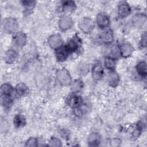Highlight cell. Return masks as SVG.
Here are the masks:
<instances>
[{
    "mask_svg": "<svg viewBox=\"0 0 147 147\" xmlns=\"http://www.w3.org/2000/svg\"><path fill=\"white\" fill-rule=\"evenodd\" d=\"M56 77L59 82L63 86H67L71 82L69 73L65 68L59 69L56 73Z\"/></svg>",
    "mask_w": 147,
    "mask_h": 147,
    "instance_id": "cell-1",
    "label": "cell"
},
{
    "mask_svg": "<svg viewBox=\"0 0 147 147\" xmlns=\"http://www.w3.org/2000/svg\"><path fill=\"white\" fill-rule=\"evenodd\" d=\"M3 26L5 31L7 33H13L17 30L18 24L13 18H6L3 20Z\"/></svg>",
    "mask_w": 147,
    "mask_h": 147,
    "instance_id": "cell-2",
    "label": "cell"
},
{
    "mask_svg": "<svg viewBox=\"0 0 147 147\" xmlns=\"http://www.w3.org/2000/svg\"><path fill=\"white\" fill-rule=\"evenodd\" d=\"M79 27L84 33H89L94 29V24L91 19L84 18L80 21L79 23Z\"/></svg>",
    "mask_w": 147,
    "mask_h": 147,
    "instance_id": "cell-3",
    "label": "cell"
},
{
    "mask_svg": "<svg viewBox=\"0 0 147 147\" xmlns=\"http://www.w3.org/2000/svg\"><path fill=\"white\" fill-rule=\"evenodd\" d=\"M48 42L51 48L53 49H57L62 45L63 40L60 35L54 34L49 37Z\"/></svg>",
    "mask_w": 147,
    "mask_h": 147,
    "instance_id": "cell-4",
    "label": "cell"
},
{
    "mask_svg": "<svg viewBox=\"0 0 147 147\" xmlns=\"http://www.w3.org/2000/svg\"><path fill=\"white\" fill-rule=\"evenodd\" d=\"M73 23V21L71 17L68 16H64L59 20V25L61 29L65 30L71 28Z\"/></svg>",
    "mask_w": 147,
    "mask_h": 147,
    "instance_id": "cell-5",
    "label": "cell"
},
{
    "mask_svg": "<svg viewBox=\"0 0 147 147\" xmlns=\"http://www.w3.org/2000/svg\"><path fill=\"white\" fill-rule=\"evenodd\" d=\"M130 7L126 2H121L118 6V14L121 17H127L130 13Z\"/></svg>",
    "mask_w": 147,
    "mask_h": 147,
    "instance_id": "cell-6",
    "label": "cell"
},
{
    "mask_svg": "<svg viewBox=\"0 0 147 147\" xmlns=\"http://www.w3.org/2000/svg\"><path fill=\"white\" fill-rule=\"evenodd\" d=\"M96 22L100 28L107 27L110 24L109 17L104 13H99L96 17Z\"/></svg>",
    "mask_w": 147,
    "mask_h": 147,
    "instance_id": "cell-7",
    "label": "cell"
},
{
    "mask_svg": "<svg viewBox=\"0 0 147 147\" xmlns=\"http://www.w3.org/2000/svg\"><path fill=\"white\" fill-rule=\"evenodd\" d=\"M134 51V48L129 43H124L121 45L119 52L121 55L125 57L130 56Z\"/></svg>",
    "mask_w": 147,
    "mask_h": 147,
    "instance_id": "cell-8",
    "label": "cell"
},
{
    "mask_svg": "<svg viewBox=\"0 0 147 147\" xmlns=\"http://www.w3.org/2000/svg\"><path fill=\"white\" fill-rule=\"evenodd\" d=\"M14 42L18 47H23L26 42V36L22 32H18L14 36Z\"/></svg>",
    "mask_w": 147,
    "mask_h": 147,
    "instance_id": "cell-9",
    "label": "cell"
},
{
    "mask_svg": "<svg viewBox=\"0 0 147 147\" xmlns=\"http://www.w3.org/2000/svg\"><path fill=\"white\" fill-rule=\"evenodd\" d=\"M146 21V17L145 15L142 14H136L133 17V24L138 28H141L143 26Z\"/></svg>",
    "mask_w": 147,
    "mask_h": 147,
    "instance_id": "cell-10",
    "label": "cell"
},
{
    "mask_svg": "<svg viewBox=\"0 0 147 147\" xmlns=\"http://www.w3.org/2000/svg\"><path fill=\"white\" fill-rule=\"evenodd\" d=\"M107 82L110 86L113 87H116L119 82V75L115 72L109 73L107 75Z\"/></svg>",
    "mask_w": 147,
    "mask_h": 147,
    "instance_id": "cell-11",
    "label": "cell"
},
{
    "mask_svg": "<svg viewBox=\"0 0 147 147\" xmlns=\"http://www.w3.org/2000/svg\"><path fill=\"white\" fill-rule=\"evenodd\" d=\"M68 51L66 47H60L57 48L56 52V56L57 59L60 61H64L68 57Z\"/></svg>",
    "mask_w": 147,
    "mask_h": 147,
    "instance_id": "cell-12",
    "label": "cell"
},
{
    "mask_svg": "<svg viewBox=\"0 0 147 147\" xmlns=\"http://www.w3.org/2000/svg\"><path fill=\"white\" fill-rule=\"evenodd\" d=\"M100 40L105 43L108 44L112 42L113 40V34L111 30H106L100 35Z\"/></svg>",
    "mask_w": 147,
    "mask_h": 147,
    "instance_id": "cell-13",
    "label": "cell"
},
{
    "mask_svg": "<svg viewBox=\"0 0 147 147\" xmlns=\"http://www.w3.org/2000/svg\"><path fill=\"white\" fill-rule=\"evenodd\" d=\"M18 57L17 53L11 49L8 50L5 55V60L7 63L11 64L14 63Z\"/></svg>",
    "mask_w": 147,
    "mask_h": 147,
    "instance_id": "cell-14",
    "label": "cell"
},
{
    "mask_svg": "<svg viewBox=\"0 0 147 147\" xmlns=\"http://www.w3.org/2000/svg\"><path fill=\"white\" fill-rule=\"evenodd\" d=\"M92 77L95 80H98L100 79L103 74V68L100 65H95L92 71Z\"/></svg>",
    "mask_w": 147,
    "mask_h": 147,
    "instance_id": "cell-15",
    "label": "cell"
},
{
    "mask_svg": "<svg viewBox=\"0 0 147 147\" xmlns=\"http://www.w3.org/2000/svg\"><path fill=\"white\" fill-rule=\"evenodd\" d=\"M68 105L73 108H78L81 105L82 103V99L80 96L74 95L69 98L68 100Z\"/></svg>",
    "mask_w": 147,
    "mask_h": 147,
    "instance_id": "cell-16",
    "label": "cell"
},
{
    "mask_svg": "<svg viewBox=\"0 0 147 147\" xmlns=\"http://www.w3.org/2000/svg\"><path fill=\"white\" fill-rule=\"evenodd\" d=\"M100 142V136L98 133H91L88 137V142L91 146H96Z\"/></svg>",
    "mask_w": 147,
    "mask_h": 147,
    "instance_id": "cell-17",
    "label": "cell"
},
{
    "mask_svg": "<svg viewBox=\"0 0 147 147\" xmlns=\"http://www.w3.org/2000/svg\"><path fill=\"white\" fill-rule=\"evenodd\" d=\"M63 11L65 13H71L74 11L76 9L75 3L72 1H65L63 3Z\"/></svg>",
    "mask_w": 147,
    "mask_h": 147,
    "instance_id": "cell-18",
    "label": "cell"
},
{
    "mask_svg": "<svg viewBox=\"0 0 147 147\" xmlns=\"http://www.w3.org/2000/svg\"><path fill=\"white\" fill-rule=\"evenodd\" d=\"M14 124L17 127L24 126L26 123V120L24 116L20 114L16 115L14 118Z\"/></svg>",
    "mask_w": 147,
    "mask_h": 147,
    "instance_id": "cell-19",
    "label": "cell"
},
{
    "mask_svg": "<svg viewBox=\"0 0 147 147\" xmlns=\"http://www.w3.org/2000/svg\"><path fill=\"white\" fill-rule=\"evenodd\" d=\"M79 47V43L76 39L72 38L71 40L67 44V45H65V47L67 49L68 51V52H74Z\"/></svg>",
    "mask_w": 147,
    "mask_h": 147,
    "instance_id": "cell-20",
    "label": "cell"
},
{
    "mask_svg": "<svg viewBox=\"0 0 147 147\" xmlns=\"http://www.w3.org/2000/svg\"><path fill=\"white\" fill-rule=\"evenodd\" d=\"M137 72L142 75V76H145L146 75V63L145 61L140 62L136 67Z\"/></svg>",
    "mask_w": 147,
    "mask_h": 147,
    "instance_id": "cell-21",
    "label": "cell"
},
{
    "mask_svg": "<svg viewBox=\"0 0 147 147\" xmlns=\"http://www.w3.org/2000/svg\"><path fill=\"white\" fill-rule=\"evenodd\" d=\"M83 87V82L80 80H76L72 84L71 90L73 92H77L80 91L82 89Z\"/></svg>",
    "mask_w": 147,
    "mask_h": 147,
    "instance_id": "cell-22",
    "label": "cell"
},
{
    "mask_svg": "<svg viewBox=\"0 0 147 147\" xmlns=\"http://www.w3.org/2000/svg\"><path fill=\"white\" fill-rule=\"evenodd\" d=\"M1 92L4 95L9 96L13 92V87L9 84H3L1 86Z\"/></svg>",
    "mask_w": 147,
    "mask_h": 147,
    "instance_id": "cell-23",
    "label": "cell"
},
{
    "mask_svg": "<svg viewBox=\"0 0 147 147\" xmlns=\"http://www.w3.org/2000/svg\"><path fill=\"white\" fill-rule=\"evenodd\" d=\"M105 65L106 68L109 69H113L114 68L115 65V61L112 57H106L105 60Z\"/></svg>",
    "mask_w": 147,
    "mask_h": 147,
    "instance_id": "cell-24",
    "label": "cell"
},
{
    "mask_svg": "<svg viewBox=\"0 0 147 147\" xmlns=\"http://www.w3.org/2000/svg\"><path fill=\"white\" fill-rule=\"evenodd\" d=\"M27 90V86L24 83H20L16 87V91L17 93L20 95H24L26 92Z\"/></svg>",
    "mask_w": 147,
    "mask_h": 147,
    "instance_id": "cell-25",
    "label": "cell"
},
{
    "mask_svg": "<svg viewBox=\"0 0 147 147\" xmlns=\"http://www.w3.org/2000/svg\"><path fill=\"white\" fill-rule=\"evenodd\" d=\"M49 145L53 147H59L61 146V142L59 138L56 137H52L49 141Z\"/></svg>",
    "mask_w": 147,
    "mask_h": 147,
    "instance_id": "cell-26",
    "label": "cell"
},
{
    "mask_svg": "<svg viewBox=\"0 0 147 147\" xmlns=\"http://www.w3.org/2000/svg\"><path fill=\"white\" fill-rule=\"evenodd\" d=\"M78 71L81 75H85L88 71V66L85 63L80 64L78 67Z\"/></svg>",
    "mask_w": 147,
    "mask_h": 147,
    "instance_id": "cell-27",
    "label": "cell"
},
{
    "mask_svg": "<svg viewBox=\"0 0 147 147\" xmlns=\"http://www.w3.org/2000/svg\"><path fill=\"white\" fill-rule=\"evenodd\" d=\"M37 145V140L34 137H30L26 142V146H36Z\"/></svg>",
    "mask_w": 147,
    "mask_h": 147,
    "instance_id": "cell-28",
    "label": "cell"
},
{
    "mask_svg": "<svg viewBox=\"0 0 147 147\" xmlns=\"http://www.w3.org/2000/svg\"><path fill=\"white\" fill-rule=\"evenodd\" d=\"M22 5L25 6L26 9L30 10L33 8L35 5V2L33 1H25L22 2Z\"/></svg>",
    "mask_w": 147,
    "mask_h": 147,
    "instance_id": "cell-29",
    "label": "cell"
},
{
    "mask_svg": "<svg viewBox=\"0 0 147 147\" xmlns=\"http://www.w3.org/2000/svg\"><path fill=\"white\" fill-rule=\"evenodd\" d=\"M9 96H6V95H4L3 96H2L1 98V102H2V104L3 106H8L10 105L11 100H10V99L9 98H8Z\"/></svg>",
    "mask_w": 147,
    "mask_h": 147,
    "instance_id": "cell-30",
    "label": "cell"
},
{
    "mask_svg": "<svg viewBox=\"0 0 147 147\" xmlns=\"http://www.w3.org/2000/svg\"><path fill=\"white\" fill-rule=\"evenodd\" d=\"M146 33L144 32V33L142 35V37H141V40L140 41V44L141 47H145L146 46Z\"/></svg>",
    "mask_w": 147,
    "mask_h": 147,
    "instance_id": "cell-31",
    "label": "cell"
}]
</instances>
